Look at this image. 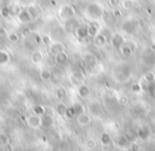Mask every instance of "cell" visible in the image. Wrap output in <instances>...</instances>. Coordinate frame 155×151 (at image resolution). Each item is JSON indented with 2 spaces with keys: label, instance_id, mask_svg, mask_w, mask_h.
Here are the masks:
<instances>
[{
  "label": "cell",
  "instance_id": "6da1fadb",
  "mask_svg": "<svg viewBox=\"0 0 155 151\" xmlns=\"http://www.w3.org/2000/svg\"><path fill=\"white\" fill-rule=\"evenodd\" d=\"M104 8L100 5L99 3H89L85 9V17H87L91 20H98L103 16Z\"/></svg>",
  "mask_w": 155,
  "mask_h": 151
},
{
  "label": "cell",
  "instance_id": "7a4b0ae2",
  "mask_svg": "<svg viewBox=\"0 0 155 151\" xmlns=\"http://www.w3.org/2000/svg\"><path fill=\"white\" fill-rule=\"evenodd\" d=\"M77 11L71 5H63L58 9V17L63 20H69L75 17Z\"/></svg>",
  "mask_w": 155,
  "mask_h": 151
},
{
  "label": "cell",
  "instance_id": "3957f363",
  "mask_svg": "<svg viewBox=\"0 0 155 151\" xmlns=\"http://www.w3.org/2000/svg\"><path fill=\"white\" fill-rule=\"evenodd\" d=\"M65 50H66V47L62 41H51V43L48 46V53L52 56H55L56 54L61 53Z\"/></svg>",
  "mask_w": 155,
  "mask_h": 151
},
{
  "label": "cell",
  "instance_id": "277c9868",
  "mask_svg": "<svg viewBox=\"0 0 155 151\" xmlns=\"http://www.w3.org/2000/svg\"><path fill=\"white\" fill-rule=\"evenodd\" d=\"M26 123L32 129H39V128H41V116L31 114L29 116H27Z\"/></svg>",
  "mask_w": 155,
  "mask_h": 151
},
{
  "label": "cell",
  "instance_id": "5b68a950",
  "mask_svg": "<svg viewBox=\"0 0 155 151\" xmlns=\"http://www.w3.org/2000/svg\"><path fill=\"white\" fill-rule=\"evenodd\" d=\"M16 19H17V21L19 22L20 24H29L30 21H32L33 17L30 14L28 9H26V10L22 9V11L16 16Z\"/></svg>",
  "mask_w": 155,
  "mask_h": 151
},
{
  "label": "cell",
  "instance_id": "8992f818",
  "mask_svg": "<svg viewBox=\"0 0 155 151\" xmlns=\"http://www.w3.org/2000/svg\"><path fill=\"white\" fill-rule=\"evenodd\" d=\"M110 46H112L114 49H119V48L125 42V40H124V37H123L120 33H115L112 36V38H110Z\"/></svg>",
  "mask_w": 155,
  "mask_h": 151
},
{
  "label": "cell",
  "instance_id": "52a82bcc",
  "mask_svg": "<svg viewBox=\"0 0 155 151\" xmlns=\"http://www.w3.org/2000/svg\"><path fill=\"white\" fill-rule=\"evenodd\" d=\"M83 58L85 59L87 64V69H93L97 66L98 64V58L97 56L95 55L94 53H91V52H87V53L84 54Z\"/></svg>",
  "mask_w": 155,
  "mask_h": 151
},
{
  "label": "cell",
  "instance_id": "ba28073f",
  "mask_svg": "<svg viewBox=\"0 0 155 151\" xmlns=\"http://www.w3.org/2000/svg\"><path fill=\"white\" fill-rule=\"evenodd\" d=\"M68 59H69V55L66 52V50L61 52V53L56 54V55L54 56V62H55V64H58V66H64V64H66Z\"/></svg>",
  "mask_w": 155,
  "mask_h": 151
},
{
  "label": "cell",
  "instance_id": "9c48e42d",
  "mask_svg": "<svg viewBox=\"0 0 155 151\" xmlns=\"http://www.w3.org/2000/svg\"><path fill=\"white\" fill-rule=\"evenodd\" d=\"M91 95V88L86 85V83H81L78 87V96L82 99H85Z\"/></svg>",
  "mask_w": 155,
  "mask_h": 151
},
{
  "label": "cell",
  "instance_id": "30bf717a",
  "mask_svg": "<svg viewBox=\"0 0 155 151\" xmlns=\"http://www.w3.org/2000/svg\"><path fill=\"white\" fill-rule=\"evenodd\" d=\"M74 35L78 39H83L87 38L88 36V31H87V26H78V28L74 30Z\"/></svg>",
  "mask_w": 155,
  "mask_h": 151
},
{
  "label": "cell",
  "instance_id": "8fae6325",
  "mask_svg": "<svg viewBox=\"0 0 155 151\" xmlns=\"http://www.w3.org/2000/svg\"><path fill=\"white\" fill-rule=\"evenodd\" d=\"M77 123L80 126H82V127L88 126L91 123V116L86 112L81 113V114L77 115Z\"/></svg>",
  "mask_w": 155,
  "mask_h": 151
},
{
  "label": "cell",
  "instance_id": "7c38bea8",
  "mask_svg": "<svg viewBox=\"0 0 155 151\" xmlns=\"http://www.w3.org/2000/svg\"><path fill=\"white\" fill-rule=\"evenodd\" d=\"M107 37H106L105 34L103 33H98L95 37H94V43H95L96 47L102 48L107 43Z\"/></svg>",
  "mask_w": 155,
  "mask_h": 151
},
{
  "label": "cell",
  "instance_id": "4fadbf2b",
  "mask_svg": "<svg viewBox=\"0 0 155 151\" xmlns=\"http://www.w3.org/2000/svg\"><path fill=\"white\" fill-rule=\"evenodd\" d=\"M97 22H95V20H91L89 22V24L87 26V31H88V36L89 37H95L96 35L99 33V27L97 26Z\"/></svg>",
  "mask_w": 155,
  "mask_h": 151
},
{
  "label": "cell",
  "instance_id": "5bb4252c",
  "mask_svg": "<svg viewBox=\"0 0 155 151\" xmlns=\"http://www.w3.org/2000/svg\"><path fill=\"white\" fill-rule=\"evenodd\" d=\"M11 61V55L5 50H0V66H7Z\"/></svg>",
  "mask_w": 155,
  "mask_h": 151
},
{
  "label": "cell",
  "instance_id": "9a60e30c",
  "mask_svg": "<svg viewBox=\"0 0 155 151\" xmlns=\"http://www.w3.org/2000/svg\"><path fill=\"white\" fill-rule=\"evenodd\" d=\"M53 124H54L53 116L47 114H44L41 116V127L43 128H51L53 126Z\"/></svg>",
  "mask_w": 155,
  "mask_h": 151
},
{
  "label": "cell",
  "instance_id": "2e32d148",
  "mask_svg": "<svg viewBox=\"0 0 155 151\" xmlns=\"http://www.w3.org/2000/svg\"><path fill=\"white\" fill-rule=\"evenodd\" d=\"M43 60H44V55L41 51H38V50L34 51L32 53V55H31V61H32V64H39L43 62Z\"/></svg>",
  "mask_w": 155,
  "mask_h": 151
},
{
  "label": "cell",
  "instance_id": "e0dca14e",
  "mask_svg": "<svg viewBox=\"0 0 155 151\" xmlns=\"http://www.w3.org/2000/svg\"><path fill=\"white\" fill-rule=\"evenodd\" d=\"M119 51H120V54L123 56V57H131L132 54H133V52H134L125 42L119 48Z\"/></svg>",
  "mask_w": 155,
  "mask_h": 151
},
{
  "label": "cell",
  "instance_id": "ac0fdd59",
  "mask_svg": "<svg viewBox=\"0 0 155 151\" xmlns=\"http://www.w3.org/2000/svg\"><path fill=\"white\" fill-rule=\"evenodd\" d=\"M67 105H65L64 102H61L60 104H58L56 105V107H55V113L58 115V116H61V117H64L65 116V112H66V109H67Z\"/></svg>",
  "mask_w": 155,
  "mask_h": 151
},
{
  "label": "cell",
  "instance_id": "d6986e66",
  "mask_svg": "<svg viewBox=\"0 0 155 151\" xmlns=\"http://www.w3.org/2000/svg\"><path fill=\"white\" fill-rule=\"evenodd\" d=\"M78 26H79V22H77L74 20V18H72V19L67 20L65 27H66V30L69 31V32H74V30L78 28Z\"/></svg>",
  "mask_w": 155,
  "mask_h": 151
},
{
  "label": "cell",
  "instance_id": "ffe728a7",
  "mask_svg": "<svg viewBox=\"0 0 155 151\" xmlns=\"http://www.w3.org/2000/svg\"><path fill=\"white\" fill-rule=\"evenodd\" d=\"M100 143H101L102 147L107 146V145L113 144V140L110 137V135L108 133H102L101 137H100Z\"/></svg>",
  "mask_w": 155,
  "mask_h": 151
},
{
  "label": "cell",
  "instance_id": "44dd1931",
  "mask_svg": "<svg viewBox=\"0 0 155 151\" xmlns=\"http://www.w3.org/2000/svg\"><path fill=\"white\" fill-rule=\"evenodd\" d=\"M39 78L44 81H48L52 78V73L49 70H47V69H43L39 72Z\"/></svg>",
  "mask_w": 155,
  "mask_h": 151
},
{
  "label": "cell",
  "instance_id": "7402d4cb",
  "mask_svg": "<svg viewBox=\"0 0 155 151\" xmlns=\"http://www.w3.org/2000/svg\"><path fill=\"white\" fill-rule=\"evenodd\" d=\"M120 7L122 8L123 10L129 11V10H132L135 7V1H134V0H122Z\"/></svg>",
  "mask_w": 155,
  "mask_h": 151
},
{
  "label": "cell",
  "instance_id": "603a6c76",
  "mask_svg": "<svg viewBox=\"0 0 155 151\" xmlns=\"http://www.w3.org/2000/svg\"><path fill=\"white\" fill-rule=\"evenodd\" d=\"M85 148L89 151L95 150L97 148V140L95 138H88V140H86V142H85Z\"/></svg>",
  "mask_w": 155,
  "mask_h": 151
},
{
  "label": "cell",
  "instance_id": "cb8c5ba5",
  "mask_svg": "<svg viewBox=\"0 0 155 151\" xmlns=\"http://www.w3.org/2000/svg\"><path fill=\"white\" fill-rule=\"evenodd\" d=\"M117 102H118V105L121 107H125L127 106V105L130 104V98L127 95H125V94H121L120 96H118V99H117Z\"/></svg>",
  "mask_w": 155,
  "mask_h": 151
},
{
  "label": "cell",
  "instance_id": "d4e9b609",
  "mask_svg": "<svg viewBox=\"0 0 155 151\" xmlns=\"http://www.w3.org/2000/svg\"><path fill=\"white\" fill-rule=\"evenodd\" d=\"M142 79H143L144 83L152 85L153 83H155V74L153 72H147L146 74L143 75Z\"/></svg>",
  "mask_w": 155,
  "mask_h": 151
},
{
  "label": "cell",
  "instance_id": "484cf974",
  "mask_svg": "<svg viewBox=\"0 0 155 151\" xmlns=\"http://www.w3.org/2000/svg\"><path fill=\"white\" fill-rule=\"evenodd\" d=\"M74 116H77V114H75V111H74V108H73V106H68L66 109V112H65V118L67 119H71L73 118Z\"/></svg>",
  "mask_w": 155,
  "mask_h": 151
},
{
  "label": "cell",
  "instance_id": "4316f807",
  "mask_svg": "<svg viewBox=\"0 0 155 151\" xmlns=\"http://www.w3.org/2000/svg\"><path fill=\"white\" fill-rule=\"evenodd\" d=\"M7 36H8L9 41H10V42H12V43H16V42H18V41L20 40L19 35H18L16 32H9Z\"/></svg>",
  "mask_w": 155,
  "mask_h": 151
},
{
  "label": "cell",
  "instance_id": "83f0119b",
  "mask_svg": "<svg viewBox=\"0 0 155 151\" xmlns=\"http://www.w3.org/2000/svg\"><path fill=\"white\" fill-rule=\"evenodd\" d=\"M72 106H73V108H74L75 114H77V115L81 114V113L86 112V109H85V106H84V105L81 104V102H75V104H73Z\"/></svg>",
  "mask_w": 155,
  "mask_h": 151
},
{
  "label": "cell",
  "instance_id": "f1b7e54d",
  "mask_svg": "<svg viewBox=\"0 0 155 151\" xmlns=\"http://www.w3.org/2000/svg\"><path fill=\"white\" fill-rule=\"evenodd\" d=\"M66 97V90L64 88H58L55 90V98L58 100H63L64 98Z\"/></svg>",
  "mask_w": 155,
  "mask_h": 151
},
{
  "label": "cell",
  "instance_id": "f546056e",
  "mask_svg": "<svg viewBox=\"0 0 155 151\" xmlns=\"http://www.w3.org/2000/svg\"><path fill=\"white\" fill-rule=\"evenodd\" d=\"M32 111H33V114L43 116V115L45 114V107L41 106V105H36V106L33 107Z\"/></svg>",
  "mask_w": 155,
  "mask_h": 151
},
{
  "label": "cell",
  "instance_id": "4dcf8cb0",
  "mask_svg": "<svg viewBox=\"0 0 155 151\" xmlns=\"http://www.w3.org/2000/svg\"><path fill=\"white\" fill-rule=\"evenodd\" d=\"M10 10H11V16H15L16 17L22 11V8L19 5H10Z\"/></svg>",
  "mask_w": 155,
  "mask_h": 151
},
{
  "label": "cell",
  "instance_id": "1f68e13d",
  "mask_svg": "<svg viewBox=\"0 0 155 151\" xmlns=\"http://www.w3.org/2000/svg\"><path fill=\"white\" fill-rule=\"evenodd\" d=\"M69 80H70V83L72 86H74V87H79V86L82 83V81H81V78L79 76H78L77 74H72L70 76V78H69Z\"/></svg>",
  "mask_w": 155,
  "mask_h": 151
},
{
  "label": "cell",
  "instance_id": "d6a6232c",
  "mask_svg": "<svg viewBox=\"0 0 155 151\" xmlns=\"http://www.w3.org/2000/svg\"><path fill=\"white\" fill-rule=\"evenodd\" d=\"M117 144L121 148H125L127 146V144H129V140H127V137L125 135H120L118 137V140H117Z\"/></svg>",
  "mask_w": 155,
  "mask_h": 151
},
{
  "label": "cell",
  "instance_id": "836d02e7",
  "mask_svg": "<svg viewBox=\"0 0 155 151\" xmlns=\"http://www.w3.org/2000/svg\"><path fill=\"white\" fill-rule=\"evenodd\" d=\"M0 15H1V17H3V18L10 17V16H11V10H10V5L0 8Z\"/></svg>",
  "mask_w": 155,
  "mask_h": 151
},
{
  "label": "cell",
  "instance_id": "e575fe53",
  "mask_svg": "<svg viewBox=\"0 0 155 151\" xmlns=\"http://www.w3.org/2000/svg\"><path fill=\"white\" fill-rule=\"evenodd\" d=\"M10 143V137L8 134L3 133V132H0V147L5 146L7 144Z\"/></svg>",
  "mask_w": 155,
  "mask_h": 151
},
{
  "label": "cell",
  "instance_id": "d590c367",
  "mask_svg": "<svg viewBox=\"0 0 155 151\" xmlns=\"http://www.w3.org/2000/svg\"><path fill=\"white\" fill-rule=\"evenodd\" d=\"M77 66H78V69H79L80 71H82V72H84V71L87 70V64H86V61H85V59L83 57L78 60Z\"/></svg>",
  "mask_w": 155,
  "mask_h": 151
},
{
  "label": "cell",
  "instance_id": "8d00e7d4",
  "mask_svg": "<svg viewBox=\"0 0 155 151\" xmlns=\"http://www.w3.org/2000/svg\"><path fill=\"white\" fill-rule=\"evenodd\" d=\"M137 134H138V136H139L140 138H147L148 137V135H149V129L148 128H146V127H142V128H140V129H138V131H137Z\"/></svg>",
  "mask_w": 155,
  "mask_h": 151
},
{
  "label": "cell",
  "instance_id": "74e56055",
  "mask_svg": "<svg viewBox=\"0 0 155 151\" xmlns=\"http://www.w3.org/2000/svg\"><path fill=\"white\" fill-rule=\"evenodd\" d=\"M31 33H32V31H31V29L29 28V27H24V28L21 29V31H20V36L22 37L24 39L28 38L29 36L31 35Z\"/></svg>",
  "mask_w": 155,
  "mask_h": 151
},
{
  "label": "cell",
  "instance_id": "f35d334b",
  "mask_svg": "<svg viewBox=\"0 0 155 151\" xmlns=\"http://www.w3.org/2000/svg\"><path fill=\"white\" fill-rule=\"evenodd\" d=\"M41 43L43 45H45V46H49L50 43H51V37L49 36L48 34H44V35H41Z\"/></svg>",
  "mask_w": 155,
  "mask_h": 151
},
{
  "label": "cell",
  "instance_id": "ab89813d",
  "mask_svg": "<svg viewBox=\"0 0 155 151\" xmlns=\"http://www.w3.org/2000/svg\"><path fill=\"white\" fill-rule=\"evenodd\" d=\"M112 15H113V17L116 18V19L121 18V16H122V12H121L120 8H115V9H113Z\"/></svg>",
  "mask_w": 155,
  "mask_h": 151
},
{
  "label": "cell",
  "instance_id": "60d3db41",
  "mask_svg": "<svg viewBox=\"0 0 155 151\" xmlns=\"http://www.w3.org/2000/svg\"><path fill=\"white\" fill-rule=\"evenodd\" d=\"M121 1L122 0H108V5L113 9L115 8H119L121 5Z\"/></svg>",
  "mask_w": 155,
  "mask_h": 151
},
{
  "label": "cell",
  "instance_id": "b9f144b4",
  "mask_svg": "<svg viewBox=\"0 0 155 151\" xmlns=\"http://www.w3.org/2000/svg\"><path fill=\"white\" fill-rule=\"evenodd\" d=\"M131 91L134 92V93H139V92L142 91V87L140 83H133L131 87Z\"/></svg>",
  "mask_w": 155,
  "mask_h": 151
},
{
  "label": "cell",
  "instance_id": "7bdbcfd3",
  "mask_svg": "<svg viewBox=\"0 0 155 151\" xmlns=\"http://www.w3.org/2000/svg\"><path fill=\"white\" fill-rule=\"evenodd\" d=\"M54 112H55V110L51 109V107H45V114L51 115V116H53V115H54Z\"/></svg>",
  "mask_w": 155,
  "mask_h": 151
},
{
  "label": "cell",
  "instance_id": "ee69618b",
  "mask_svg": "<svg viewBox=\"0 0 155 151\" xmlns=\"http://www.w3.org/2000/svg\"><path fill=\"white\" fill-rule=\"evenodd\" d=\"M7 35H8V32L5 29V27L0 26V38H3V37L7 36Z\"/></svg>",
  "mask_w": 155,
  "mask_h": 151
},
{
  "label": "cell",
  "instance_id": "f6af8a7d",
  "mask_svg": "<svg viewBox=\"0 0 155 151\" xmlns=\"http://www.w3.org/2000/svg\"><path fill=\"white\" fill-rule=\"evenodd\" d=\"M2 148H3V151H14V147L12 146L11 143H9V144H7L5 146H3Z\"/></svg>",
  "mask_w": 155,
  "mask_h": 151
},
{
  "label": "cell",
  "instance_id": "bcb514c9",
  "mask_svg": "<svg viewBox=\"0 0 155 151\" xmlns=\"http://www.w3.org/2000/svg\"><path fill=\"white\" fill-rule=\"evenodd\" d=\"M130 148H131V151H139V146L137 143H132Z\"/></svg>",
  "mask_w": 155,
  "mask_h": 151
},
{
  "label": "cell",
  "instance_id": "7dc6e473",
  "mask_svg": "<svg viewBox=\"0 0 155 151\" xmlns=\"http://www.w3.org/2000/svg\"><path fill=\"white\" fill-rule=\"evenodd\" d=\"M125 43H127V45L129 46V47L131 48V49L133 50V51H134V50H135V48H136V45H135V43L133 42V41H130V40H129V41H127V40H125Z\"/></svg>",
  "mask_w": 155,
  "mask_h": 151
},
{
  "label": "cell",
  "instance_id": "c3c4849f",
  "mask_svg": "<svg viewBox=\"0 0 155 151\" xmlns=\"http://www.w3.org/2000/svg\"><path fill=\"white\" fill-rule=\"evenodd\" d=\"M34 39H35V42H36L37 45H41V37L39 36L38 34H36V35H35Z\"/></svg>",
  "mask_w": 155,
  "mask_h": 151
},
{
  "label": "cell",
  "instance_id": "681fc988",
  "mask_svg": "<svg viewBox=\"0 0 155 151\" xmlns=\"http://www.w3.org/2000/svg\"><path fill=\"white\" fill-rule=\"evenodd\" d=\"M50 3H51L52 5H56V2L54 1V0H51V1H50Z\"/></svg>",
  "mask_w": 155,
  "mask_h": 151
},
{
  "label": "cell",
  "instance_id": "f907efd6",
  "mask_svg": "<svg viewBox=\"0 0 155 151\" xmlns=\"http://www.w3.org/2000/svg\"><path fill=\"white\" fill-rule=\"evenodd\" d=\"M122 151H129V150H127V149H123V150Z\"/></svg>",
  "mask_w": 155,
  "mask_h": 151
}]
</instances>
